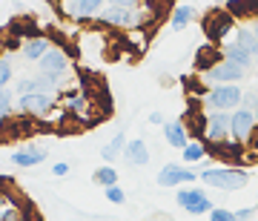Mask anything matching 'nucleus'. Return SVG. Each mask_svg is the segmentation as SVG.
I'll return each mask as SVG.
<instances>
[{
	"label": "nucleus",
	"instance_id": "1",
	"mask_svg": "<svg viewBox=\"0 0 258 221\" xmlns=\"http://www.w3.org/2000/svg\"><path fill=\"white\" fill-rule=\"evenodd\" d=\"M207 187H215V190H227V193H235L241 187H247L249 175L247 170H241V167H212V170H204L198 173Z\"/></svg>",
	"mask_w": 258,
	"mask_h": 221
},
{
	"label": "nucleus",
	"instance_id": "2",
	"mask_svg": "<svg viewBox=\"0 0 258 221\" xmlns=\"http://www.w3.org/2000/svg\"><path fill=\"white\" fill-rule=\"evenodd\" d=\"M244 103V89L238 83H221V86H212L204 95V106L215 112H235V106Z\"/></svg>",
	"mask_w": 258,
	"mask_h": 221
},
{
	"label": "nucleus",
	"instance_id": "3",
	"mask_svg": "<svg viewBox=\"0 0 258 221\" xmlns=\"http://www.w3.org/2000/svg\"><path fill=\"white\" fill-rule=\"evenodd\" d=\"M201 29H204V35L210 37V43H221L224 37L232 35V29H235V18L230 15V9H212V12L204 15Z\"/></svg>",
	"mask_w": 258,
	"mask_h": 221
},
{
	"label": "nucleus",
	"instance_id": "4",
	"mask_svg": "<svg viewBox=\"0 0 258 221\" xmlns=\"http://www.w3.org/2000/svg\"><path fill=\"white\" fill-rule=\"evenodd\" d=\"M175 201L181 210H186L189 215H204V212H212L215 207H212V201L207 198V193L204 190H198V187H184V190H178Z\"/></svg>",
	"mask_w": 258,
	"mask_h": 221
},
{
	"label": "nucleus",
	"instance_id": "5",
	"mask_svg": "<svg viewBox=\"0 0 258 221\" xmlns=\"http://www.w3.org/2000/svg\"><path fill=\"white\" fill-rule=\"evenodd\" d=\"M258 129V121L252 115V109H235L232 112V141H238V144H249L252 135H255Z\"/></svg>",
	"mask_w": 258,
	"mask_h": 221
},
{
	"label": "nucleus",
	"instance_id": "6",
	"mask_svg": "<svg viewBox=\"0 0 258 221\" xmlns=\"http://www.w3.org/2000/svg\"><path fill=\"white\" fill-rule=\"evenodd\" d=\"M232 138V112H210L207 115V144Z\"/></svg>",
	"mask_w": 258,
	"mask_h": 221
},
{
	"label": "nucleus",
	"instance_id": "7",
	"mask_svg": "<svg viewBox=\"0 0 258 221\" xmlns=\"http://www.w3.org/2000/svg\"><path fill=\"white\" fill-rule=\"evenodd\" d=\"M18 109L23 112V115H35V118H43V115H49V112L55 109V98H52V95H43V92L20 95Z\"/></svg>",
	"mask_w": 258,
	"mask_h": 221
},
{
	"label": "nucleus",
	"instance_id": "8",
	"mask_svg": "<svg viewBox=\"0 0 258 221\" xmlns=\"http://www.w3.org/2000/svg\"><path fill=\"white\" fill-rule=\"evenodd\" d=\"M244 75H247V69H244V66L232 64V61H221L215 69H210V72L204 75V81H207V83H215V86H221V83H238Z\"/></svg>",
	"mask_w": 258,
	"mask_h": 221
},
{
	"label": "nucleus",
	"instance_id": "9",
	"mask_svg": "<svg viewBox=\"0 0 258 221\" xmlns=\"http://www.w3.org/2000/svg\"><path fill=\"white\" fill-rule=\"evenodd\" d=\"M195 178H198V173H192L189 167L184 164H166L161 173H158V184L161 187H178V184H192Z\"/></svg>",
	"mask_w": 258,
	"mask_h": 221
},
{
	"label": "nucleus",
	"instance_id": "10",
	"mask_svg": "<svg viewBox=\"0 0 258 221\" xmlns=\"http://www.w3.org/2000/svg\"><path fill=\"white\" fill-rule=\"evenodd\" d=\"M207 152H212L215 158H221V161H227V164H238V161H244V144H238V141H212V144H207Z\"/></svg>",
	"mask_w": 258,
	"mask_h": 221
},
{
	"label": "nucleus",
	"instance_id": "11",
	"mask_svg": "<svg viewBox=\"0 0 258 221\" xmlns=\"http://www.w3.org/2000/svg\"><path fill=\"white\" fill-rule=\"evenodd\" d=\"M98 20H101V23H106V26H120V29L141 23V18L132 9H126V6H106V9L98 15Z\"/></svg>",
	"mask_w": 258,
	"mask_h": 221
},
{
	"label": "nucleus",
	"instance_id": "12",
	"mask_svg": "<svg viewBox=\"0 0 258 221\" xmlns=\"http://www.w3.org/2000/svg\"><path fill=\"white\" fill-rule=\"evenodd\" d=\"M37 69H40V75H49V78H60V75L69 69V61H66L63 49L52 46L46 55L37 61Z\"/></svg>",
	"mask_w": 258,
	"mask_h": 221
},
{
	"label": "nucleus",
	"instance_id": "13",
	"mask_svg": "<svg viewBox=\"0 0 258 221\" xmlns=\"http://www.w3.org/2000/svg\"><path fill=\"white\" fill-rule=\"evenodd\" d=\"M221 61H227V58H224V52L215 46V43H207V46H201L195 52V69L204 72V75L210 72V69H215Z\"/></svg>",
	"mask_w": 258,
	"mask_h": 221
},
{
	"label": "nucleus",
	"instance_id": "14",
	"mask_svg": "<svg viewBox=\"0 0 258 221\" xmlns=\"http://www.w3.org/2000/svg\"><path fill=\"white\" fill-rule=\"evenodd\" d=\"M164 138H166V144H169V147L184 149L186 144H189V138H186V124H184V121L164 124Z\"/></svg>",
	"mask_w": 258,
	"mask_h": 221
},
{
	"label": "nucleus",
	"instance_id": "15",
	"mask_svg": "<svg viewBox=\"0 0 258 221\" xmlns=\"http://www.w3.org/2000/svg\"><path fill=\"white\" fill-rule=\"evenodd\" d=\"M43 161H46V149H40V147L12 152V164L15 167H37V164H43Z\"/></svg>",
	"mask_w": 258,
	"mask_h": 221
},
{
	"label": "nucleus",
	"instance_id": "16",
	"mask_svg": "<svg viewBox=\"0 0 258 221\" xmlns=\"http://www.w3.org/2000/svg\"><path fill=\"white\" fill-rule=\"evenodd\" d=\"M123 158H126V164H132V167L149 164V149H147V144H144V138L129 141V144H126V152H123Z\"/></svg>",
	"mask_w": 258,
	"mask_h": 221
},
{
	"label": "nucleus",
	"instance_id": "17",
	"mask_svg": "<svg viewBox=\"0 0 258 221\" xmlns=\"http://www.w3.org/2000/svg\"><path fill=\"white\" fill-rule=\"evenodd\" d=\"M232 43H235V46H241L244 52H249V55L258 58V37H255V32H252V26H238V29H235Z\"/></svg>",
	"mask_w": 258,
	"mask_h": 221
},
{
	"label": "nucleus",
	"instance_id": "18",
	"mask_svg": "<svg viewBox=\"0 0 258 221\" xmlns=\"http://www.w3.org/2000/svg\"><path fill=\"white\" fill-rule=\"evenodd\" d=\"M232 18H252L258 20V0H227Z\"/></svg>",
	"mask_w": 258,
	"mask_h": 221
},
{
	"label": "nucleus",
	"instance_id": "19",
	"mask_svg": "<svg viewBox=\"0 0 258 221\" xmlns=\"http://www.w3.org/2000/svg\"><path fill=\"white\" fill-rule=\"evenodd\" d=\"M224 58H227V61H232V64H238V66H244V69H252V66H255V55H249V52H244V49L241 46H235V43H227V46H224Z\"/></svg>",
	"mask_w": 258,
	"mask_h": 221
},
{
	"label": "nucleus",
	"instance_id": "20",
	"mask_svg": "<svg viewBox=\"0 0 258 221\" xmlns=\"http://www.w3.org/2000/svg\"><path fill=\"white\" fill-rule=\"evenodd\" d=\"M126 144H129V141H126V135H123V129H120V132H115V138H112L109 144H103V149H101L103 161H106V164H112L120 152H126Z\"/></svg>",
	"mask_w": 258,
	"mask_h": 221
},
{
	"label": "nucleus",
	"instance_id": "21",
	"mask_svg": "<svg viewBox=\"0 0 258 221\" xmlns=\"http://www.w3.org/2000/svg\"><path fill=\"white\" fill-rule=\"evenodd\" d=\"M49 49H52V43H49L46 37H35V40L23 43V55H26V61H40Z\"/></svg>",
	"mask_w": 258,
	"mask_h": 221
},
{
	"label": "nucleus",
	"instance_id": "22",
	"mask_svg": "<svg viewBox=\"0 0 258 221\" xmlns=\"http://www.w3.org/2000/svg\"><path fill=\"white\" fill-rule=\"evenodd\" d=\"M181 158H184V164H198L207 158V147H204L201 141H189L184 149H181Z\"/></svg>",
	"mask_w": 258,
	"mask_h": 221
},
{
	"label": "nucleus",
	"instance_id": "23",
	"mask_svg": "<svg viewBox=\"0 0 258 221\" xmlns=\"http://www.w3.org/2000/svg\"><path fill=\"white\" fill-rule=\"evenodd\" d=\"M192 18H195L192 6H178V9L172 12V18H169V26L172 29H186L189 23H192Z\"/></svg>",
	"mask_w": 258,
	"mask_h": 221
},
{
	"label": "nucleus",
	"instance_id": "24",
	"mask_svg": "<svg viewBox=\"0 0 258 221\" xmlns=\"http://www.w3.org/2000/svg\"><path fill=\"white\" fill-rule=\"evenodd\" d=\"M95 184H101L103 190H109V187L118 184V173L112 167H101V170H95Z\"/></svg>",
	"mask_w": 258,
	"mask_h": 221
},
{
	"label": "nucleus",
	"instance_id": "25",
	"mask_svg": "<svg viewBox=\"0 0 258 221\" xmlns=\"http://www.w3.org/2000/svg\"><path fill=\"white\" fill-rule=\"evenodd\" d=\"M103 12V0H78V18H92Z\"/></svg>",
	"mask_w": 258,
	"mask_h": 221
},
{
	"label": "nucleus",
	"instance_id": "26",
	"mask_svg": "<svg viewBox=\"0 0 258 221\" xmlns=\"http://www.w3.org/2000/svg\"><path fill=\"white\" fill-rule=\"evenodd\" d=\"M0 118L3 121L12 118V89L9 86H0Z\"/></svg>",
	"mask_w": 258,
	"mask_h": 221
},
{
	"label": "nucleus",
	"instance_id": "27",
	"mask_svg": "<svg viewBox=\"0 0 258 221\" xmlns=\"http://www.w3.org/2000/svg\"><path fill=\"white\" fill-rule=\"evenodd\" d=\"M18 92H20V95H35V92H40V81H37V78H23V81L18 83Z\"/></svg>",
	"mask_w": 258,
	"mask_h": 221
},
{
	"label": "nucleus",
	"instance_id": "28",
	"mask_svg": "<svg viewBox=\"0 0 258 221\" xmlns=\"http://www.w3.org/2000/svg\"><path fill=\"white\" fill-rule=\"evenodd\" d=\"M210 221H238V215L232 210H224V207H215V210L210 212Z\"/></svg>",
	"mask_w": 258,
	"mask_h": 221
},
{
	"label": "nucleus",
	"instance_id": "29",
	"mask_svg": "<svg viewBox=\"0 0 258 221\" xmlns=\"http://www.w3.org/2000/svg\"><path fill=\"white\" fill-rule=\"evenodd\" d=\"M9 81H12V61L3 58V61H0V86H6Z\"/></svg>",
	"mask_w": 258,
	"mask_h": 221
},
{
	"label": "nucleus",
	"instance_id": "30",
	"mask_svg": "<svg viewBox=\"0 0 258 221\" xmlns=\"http://www.w3.org/2000/svg\"><path fill=\"white\" fill-rule=\"evenodd\" d=\"M106 201H112V204H123V201H126V195H123V190H120V187L115 184V187H109V190H106Z\"/></svg>",
	"mask_w": 258,
	"mask_h": 221
},
{
	"label": "nucleus",
	"instance_id": "31",
	"mask_svg": "<svg viewBox=\"0 0 258 221\" xmlns=\"http://www.w3.org/2000/svg\"><path fill=\"white\" fill-rule=\"evenodd\" d=\"M0 221H20V212L12 207V204L3 201V212H0Z\"/></svg>",
	"mask_w": 258,
	"mask_h": 221
},
{
	"label": "nucleus",
	"instance_id": "32",
	"mask_svg": "<svg viewBox=\"0 0 258 221\" xmlns=\"http://www.w3.org/2000/svg\"><path fill=\"white\" fill-rule=\"evenodd\" d=\"M255 103H258V92H255V89H249V92H244V103H241L244 109H252Z\"/></svg>",
	"mask_w": 258,
	"mask_h": 221
},
{
	"label": "nucleus",
	"instance_id": "33",
	"mask_svg": "<svg viewBox=\"0 0 258 221\" xmlns=\"http://www.w3.org/2000/svg\"><path fill=\"white\" fill-rule=\"evenodd\" d=\"M141 0H109V6H126V9H135Z\"/></svg>",
	"mask_w": 258,
	"mask_h": 221
},
{
	"label": "nucleus",
	"instance_id": "34",
	"mask_svg": "<svg viewBox=\"0 0 258 221\" xmlns=\"http://www.w3.org/2000/svg\"><path fill=\"white\" fill-rule=\"evenodd\" d=\"M69 173V164H66V161H57L55 167H52V175H66Z\"/></svg>",
	"mask_w": 258,
	"mask_h": 221
},
{
	"label": "nucleus",
	"instance_id": "35",
	"mask_svg": "<svg viewBox=\"0 0 258 221\" xmlns=\"http://www.w3.org/2000/svg\"><path fill=\"white\" fill-rule=\"evenodd\" d=\"M235 215H238V221H244V218H252L255 210H235Z\"/></svg>",
	"mask_w": 258,
	"mask_h": 221
},
{
	"label": "nucleus",
	"instance_id": "36",
	"mask_svg": "<svg viewBox=\"0 0 258 221\" xmlns=\"http://www.w3.org/2000/svg\"><path fill=\"white\" fill-rule=\"evenodd\" d=\"M149 121H152V124H164V115H161V112H152V115H149Z\"/></svg>",
	"mask_w": 258,
	"mask_h": 221
},
{
	"label": "nucleus",
	"instance_id": "37",
	"mask_svg": "<svg viewBox=\"0 0 258 221\" xmlns=\"http://www.w3.org/2000/svg\"><path fill=\"white\" fill-rule=\"evenodd\" d=\"M249 26H252V32H255V37H258V20H252V23H249Z\"/></svg>",
	"mask_w": 258,
	"mask_h": 221
},
{
	"label": "nucleus",
	"instance_id": "38",
	"mask_svg": "<svg viewBox=\"0 0 258 221\" xmlns=\"http://www.w3.org/2000/svg\"><path fill=\"white\" fill-rule=\"evenodd\" d=\"M252 115H255V121H258V103H255V106H252Z\"/></svg>",
	"mask_w": 258,
	"mask_h": 221
}]
</instances>
